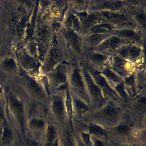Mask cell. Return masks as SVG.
Masks as SVG:
<instances>
[{
    "label": "cell",
    "mask_w": 146,
    "mask_h": 146,
    "mask_svg": "<svg viewBox=\"0 0 146 146\" xmlns=\"http://www.w3.org/2000/svg\"><path fill=\"white\" fill-rule=\"evenodd\" d=\"M104 115L106 118L109 120L116 119L117 116V111L111 107H108L105 109Z\"/></svg>",
    "instance_id": "obj_2"
},
{
    "label": "cell",
    "mask_w": 146,
    "mask_h": 146,
    "mask_svg": "<svg viewBox=\"0 0 146 146\" xmlns=\"http://www.w3.org/2000/svg\"><path fill=\"white\" fill-rule=\"evenodd\" d=\"M90 131L92 133L98 135H102L104 133L103 131L96 126H92L90 128Z\"/></svg>",
    "instance_id": "obj_10"
},
{
    "label": "cell",
    "mask_w": 146,
    "mask_h": 146,
    "mask_svg": "<svg viewBox=\"0 0 146 146\" xmlns=\"http://www.w3.org/2000/svg\"><path fill=\"white\" fill-rule=\"evenodd\" d=\"M27 146H38L36 143L31 140H28L26 142Z\"/></svg>",
    "instance_id": "obj_13"
},
{
    "label": "cell",
    "mask_w": 146,
    "mask_h": 146,
    "mask_svg": "<svg viewBox=\"0 0 146 146\" xmlns=\"http://www.w3.org/2000/svg\"><path fill=\"white\" fill-rule=\"evenodd\" d=\"M91 91L94 95L98 96L100 94V91L99 89L96 86L92 85L91 87Z\"/></svg>",
    "instance_id": "obj_11"
},
{
    "label": "cell",
    "mask_w": 146,
    "mask_h": 146,
    "mask_svg": "<svg viewBox=\"0 0 146 146\" xmlns=\"http://www.w3.org/2000/svg\"><path fill=\"white\" fill-rule=\"evenodd\" d=\"M53 108L55 113L58 116L61 117L63 115V108L62 103L59 101H57L53 104Z\"/></svg>",
    "instance_id": "obj_4"
},
{
    "label": "cell",
    "mask_w": 146,
    "mask_h": 146,
    "mask_svg": "<svg viewBox=\"0 0 146 146\" xmlns=\"http://www.w3.org/2000/svg\"><path fill=\"white\" fill-rule=\"evenodd\" d=\"M11 106L15 112L17 114L21 120L23 119V111L22 105L17 100L12 99L10 100Z\"/></svg>",
    "instance_id": "obj_1"
},
{
    "label": "cell",
    "mask_w": 146,
    "mask_h": 146,
    "mask_svg": "<svg viewBox=\"0 0 146 146\" xmlns=\"http://www.w3.org/2000/svg\"><path fill=\"white\" fill-rule=\"evenodd\" d=\"M65 146H73L71 141L68 137H66V139Z\"/></svg>",
    "instance_id": "obj_14"
},
{
    "label": "cell",
    "mask_w": 146,
    "mask_h": 146,
    "mask_svg": "<svg viewBox=\"0 0 146 146\" xmlns=\"http://www.w3.org/2000/svg\"><path fill=\"white\" fill-rule=\"evenodd\" d=\"M12 134L11 131L8 128H5L4 130L3 135V141L4 143L7 144L9 143L12 139Z\"/></svg>",
    "instance_id": "obj_5"
},
{
    "label": "cell",
    "mask_w": 146,
    "mask_h": 146,
    "mask_svg": "<svg viewBox=\"0 0 146 146\" xmlns=\"http://www.w3.org/2000/svg\"><path fill=\"white\" fill-rule=\"evenodd\" d=\"M2 118V111L1 107L0 106V119Z\"/></svg>",
    "instance_id": "obj_18"
},
{
    "label": "cell",
    "mask_w": 146,
    "mask_h": 146,
    "mask_svg": "<svg viewBox=\"0 0 146 146\" xmlns=\"http://www.w3.org/2000/svg\"><path fill=\"white\" fill-rule=\"evenodd\" d=\"M129 128L127 126L124 125H121L117 128V131L119 134L122 135H125L129 132Z\"/></svg>",
    "instance_id": "obj_9"
},
{
    "label": "cell",
    "mask_w": 146,
    "mask_h": 146,
    "mask_svg": "<svg viewBox=\"0 0 146 146\" xmlns=\"http://www.w3.org/2000/svg\"><path fill=\"white\" fill-rule=\"evenodd\" d=\"M95 146H104V145L100 140H97L95 142Z\"/></svg>",
    "instance_id": "obj_17"
},
{
    "label": "cell",
    "mask_w": 146,
    "mask_h": 146,
    "mask_svg": "<svg viewBox=\"0 0 146 146\" xmlns=\"http://www.w3.org/2000/svg\"><path fill=\"white\" fill-rule=\"evenodd\" d=\"M139 103L143 106H145V105H146V98H142L140 99Z\"/></svg>",
    "instance_id": "obj_16"
},
{
    "label": "cell",
    "mask_w": 146,
    "mask_h": 146,
    "mask_svg": "<svg viewBox=\"0 0 146 146\" xmlns=\"http://www.w3.org/2000/svg\"><path fill=\"white\" fill-rule=\"evenodd\" d=\"M73 82H74L75 86L78 89L82 90L83 89L81 79H80L79 76L78 75L77 73H76L74 74L73 76Z\"/></svg>",
    "instance_id": "obj_6"
},
{
    "label": "cell",
    "mask_w": 146,
    "mask_h": 146,
    "mask_svg": "<svg viewBox=\"0 0 146 146\" xmlns=\"http://www.w3.org/2000/svg\"><path fill=\"white\" fill-rule=\"evenodd\" d=\"M56 131L52 126H51L48 129V131L47 139L48 141L47 146H51L52 144V142L54 141L56 137Z\"/></svg>",
    "instance_id": "obj_3"
},
{
    "label": "cell",
    "mask_w": 146,
    "mask_h": 146,
    "mask_svg": "<svg viewBox=\"0 0 146 146\" xmlns=\"http://www.w3.org/2000/svg\"><path fill=\"white\" fill-rule=\"evenodd\" d=\"M31 125L35 128L41 129L43 128L44 125V122L41 120L34 119L31 122Z\"/></svg>",
    "instance_id": "obj_7"
},
{
    "label": "cell",
    "mask_w": 146,
    "mask_h": 146,
    "mask_svg": "<svg viewBox=\"0 0 146 146\" xmlns=\"http://www.w3.org/2000/svg\"><path fill=\"white\" fill-rule=\"evenodd\" d=\"M94 58L96 60H101L104 58V57L102 55H96L94 56Z\"/></svg>",
    "instance_id": "obj_15"
},
{
    "label": "cell",
    "mask_w": 146,
    "mask_h": 146,
    "mask_svg": "<svg viewBox=\"0 0 146 146\" xmlns=\"http://www.w3.org/2000/svg\"><path fill=\"white\" fill-rule=\"evenodd\" d=\"M51 146H58V143L57 142H55L52 144V145H51Z\"/></svg>",
    "instance_id": "obj_19"
},
{
    "label": "cell",
    "mask_w": 146,
    "mask_h": 146,
    "mask_svg": "<svg viewBox=\"0 0 146 146\" xmlns=\"http://www.w3.org/2000/svg\"><path fill=\"white\" fill-rule=\"evenodd\" d=\"M77 107L78 109V111L81 113L87 111L88 109V107L87 106L81 101H77L76 102Z\"/></svg>",
    "instance_id": "obj_8"
},
{
    "label": "cell",
    "mask_w": 146,
    "mask_h": 146,
    "mask_svg": "<svg viewBox=\"0 0 146 146\" xmlns=\"http://www.w3.org/2000/svg\"><path fill=\"white\" fill-rule=\"evenodd\" d=\"M82 137L83 139L84 142L87 144L89 145L90 144V138L89 135L88 134H86V133H83L82 135Z\"/></svg>",
    "instance_id": "obj_12"
}]
</instances>
